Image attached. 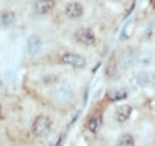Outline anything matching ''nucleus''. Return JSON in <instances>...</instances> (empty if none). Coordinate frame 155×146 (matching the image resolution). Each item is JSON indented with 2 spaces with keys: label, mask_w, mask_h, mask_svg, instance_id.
<instances>
[{
  "label": "nucleus",
  "mask_w": 155,
  "mask_h": 146,
  "mask_svg": "<svg viewBox=\"0 0 155 146\" xmlns=\"http://www.w3.org/2000/svg\"><path fill=\"white\" fill-rule=\"evenodd\" d=\"M52 130V119L46 114H40L32 122V134L35 137H46Z\"/></svg>",
  "instance_id": "f257e3e1"
},
{
  "label": "nucleus",
  "mask_w": 155,
  "mask_h": 146,
  "mask_svg": "<svg viewBox=\"0 0 155 146\" xmlns=\"http://www.w3.org/2000/svg\"><path fill=\"white\" fill-rule=\"evenodd\" d=\"M59 59H61V62L67 64V66H71L75 69H84L87 66V59L76 52H62Z\"/></svg>",
  "instance_id": "f03ea898"
},
{
  "label": "nucleus",
  "mask_w": 155,
  "mask_h": 146,
  "mask_svg": "<svg viewBox=\"0 0 155 146\" xmlns=\"http://www.w3.org/2000/svg\"><path fill=\"white\" fill-rule=\"evenodd\" d=\"M75 40L82 44V46H94L96 44V35L94 32L90 29L87 26H82V27H78L76 32H75Z\"/></svg>",
  "instance_id": "7ed1b4c3"
},
{
  "label": "nucleus",
  "mask_w": 155,
  "mask_h": 146,
  "mask_svg": "<svg viewBox=\"0 0 155 146\" xmlns=\"http://www.w3.org/2000/svg\"><path fill=\"white\" fill-rule=\"evenodd\" d=\"M55 6H56L55 0H36L34 5V12L36 15H47L55 9Z\"/></svg>",
  "instance_id": "20e7f679"
},
{
  "label": "nucleus",
  "mask_w": 155,
  "mask_h": 146,
  "mask_svg": "<svg viewBox=\"0 0 155 146\" xmlns=\"http://www.w3.org/2000/svg\"><path fill=\"white\" fill-rule=\"evenodd\" d=\"M104 125V116H102V111H96L93 113L88 120H87V130L91 132V134H97L100 131V128Z\"/></svg>",
  "instance_id": "39448f33"
},
{
  "label": "nucleus",
  "mask_w": 155,
  "mask_h": 146,
  "mask_svg": "<svg viewBox=\"0 0 155 146\" xmlns=\"http://www.w3.org/2000/svg\"><path fill=\"white\" fill-rule=\"evenodd\" d=\"M66 15L70 18V20H78L84 15V6L79 2H69L66 5V9H64Z\"/></svg>",
  "instance_id": "423d86ee"
},
{
  "label": "nucleus",
  "mask_w": 155,
  "mask_h": 146,
  "mask_svg": "<svg viewBox=\"0 0 155 146\" xmlns=\"http://www.w3.org/2000/svg\"><path fill=\"white\" fill-rule=\"evenodd\" d=\"M131 114H132V107L128 105V104H123V105L116 108L114 119H116V122H119V123H125L126 120H129Z\"/></svg>",
  "instance_id": "0eeeda50"
},
{
  "label": "nucleus",
  "mask_w": 155,
  "mask_h": 146,
  "mask_svg": "<svg viewBox=\"0 0 155 146\" xmlns=\"http://www.w3.org/2000/svg\"><path fill=\"white\" fill-rule=\"evenodd\" d=\"M117 76H119V61L116 59V57L113 55V57L108 59L106 66H105V78L108 81H113Z\"/></svg>",
  "instance_id": "6e6552de"
},
{
  "label": "nucleus",
  "mask_w": 155,
  "mask_h": 146,
  "mask_svg": "<svg viewBox=\"0 0 155 146\" xmlns=\"http://www.w3.org/2000/svg\"><path fill=\"white\" fill-rule=\"evenodd\" d=\"M128 97V91L125 88H111L106 91V100L108 102H120Z\"/></svg>",
  "instance_id": "1a4fd4ad"
},
{
  "label": "nucleus",
  "mask_w": 155,
  "mask_h": 146,
  "mask_svg": "<svg viewBox=\"0 0 155 146\" xmlns=\"http://www.w3.org/2000/svg\"><path fill=\"white\" fill-rule=\"evenodd\" d=\"M41 38L38 35H31L29 40H27V52H29L31 55H35L38 53L40 49H41Z\"/></svg>",
  "instance_id": "9d476101"
},
{
  "label": "nucleus",
  "mask_w": 155,
  "mask_h": 146,
  "mask_svg": "<svg viewBox=\"0 0 155 146\" xmlns=\"http://www.w3.org/2000/svg\"><path fill=\"white\" fill-rule=\"evenodd\" d=\"M15 23V12L14 11H2L0 12V26L9 27Z\"/></svg>",
  "instance_id": "9b49d317"
},
{
  "label": "nucleus",
  "mask_w": 155,
  "mask_h": 146,
  "mask_svg": "<svg viewBox=\"0 0 155 146\" xmlns=\"http://www.w3.org/2000/svg\"><path fill=\"white\" fill-rule=\"evenodd\" d=\"M132 59H134V57H132V52H129V50H123L122 53H120V59H119V66H120L122 69H128L132 64Z\"/></svg>",
  "instance_id": "f8f14e48"
},
{
  "label": "nucleus",
  "mask_w": 155,
  "mask_h": 146,
  "mask_svg": "<svg viewBox=\"0 0 155 146\" xmlns=\"http://www.w3.org/2000/svg\"><path fill=\"white\" fill-rule=\"evenodd\" d=\"M117 146H135V139L134 135L129 134V132H125L119 137L117 140Z\"/></svg>",
  "instance_id": "ddd939ff"
},
{
  "label": "nucleus",
  "mask_w": 155,
  "mask_h": 146,
  "mask_svg": "<svg viewBox=\"0 0 155 146\" xmlns=\"http://www.w3.org/2000/svg\"><path fill=\"white\" fill-rule=\"evenodd\" d=\"M149 84L155 87V73H149Z\"/></svg>",
  "instance_id": "4468645a"
},
{
  "label": "nucleus",
  "mask_w": 155,
  "mask_h": 146,
  "mask_svg": "<svg viewBox=\"0 0 155 146\" xmlns=\"http://www.w3.org/2000/svg\"><path fill=\"white\" fill-rule=\"evenodd\" d=\"M3 117V110H2V105H0V119Z\"/></svg>",
  "instance_id": "2eb2a0df"
},
{
  "label": "nucleus",
  "mask_w": 155,
  "mask_h": 146,
  "mask_svg": "<svg viewBox=\"0 0 155 146\" xmlns=\"http://www.w3.org/2000/svg\"><path fill=\"white\" fill-rule=\"evenodd\" d=\"M154 146H155V142H154Z\"/></svg>",
  "instance_id": "dca6fc26"
}]
</instances>
